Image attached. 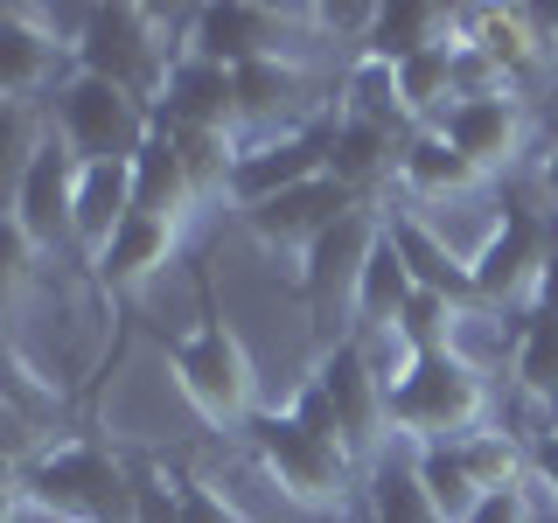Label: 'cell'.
<instances>
[{
	"mask_svg": "<svg viewBox=\"0 0 558 523\" xmlns=\"http://www.w3.org/2000/svg\"><path fill=\"white\" fill-rule=\"evenodd\" d=\"M398 188H405L412 203H453V196L488 188V174L468 161L440 126H418V133H405V147H398Z\"/></svg>",
	"mask_w": 558,
	"mask_h": 523,
	"instance_id": "cell-17",
	"label": "cell"
},
{
	"mask_svg": "<svg viewBox=\"0 0 558 523\" xmlns=\"http://www.w3.org/2000/svg\"><path fill=\"white\" fill-rule=\"evenodd\" d=\"M49 133L77 154L84 168L98 161H140V147L154 139V105L126 92V84H105V77H70L57 105H49Z\"/></svg>",
	"mask_w": 558,
	"mask_h": 523,
	"instance_id": "cell-5",
	"label": "cell"
},
{
	"mask_svg": "<svg viewBox=\"0 0 558 523\" xmlns=\"http://www.w3.org/2000/svg\"><path fill=\"white\" fill-rule=\"evenodd\" d=\"M14 510H22L28 523H57V516H43V510H28V502H22V496H14Z\"/></svg>",
	"mask_w": 558,
	"mask_h": 523,
	"instance_id": "cell-36",
	"label": "cell"
},
{
	"mask_svg": "<svg viewBox=\"0 0 558 523\" xmlns=\"http://www.w3.org/2000/svg\"><path fill=\"white\" fill-rule=\"evenodd\" d=\"M398 147H405V133H398V126H371V119H342V112H336L328 174H336V182H342L356 203H371L377 182H398Z\"/></svg>",
	"mask_w": 558,
	"mask_h": 523,
	"instance_id": "cell-22",
	"label": "cell"
},
{
	"mask_svg": "<svg viewBox=\"0 0 558 523\" xmlns=\"http://www.w3.org/2000/svg\"><path fill=\"white\" fill-rule=\"evenodd\" d=\"M377 238H384V209L356 203L342 223H328L322 244L301 258V293H307V307H314L322 328H342L349 336V307H356V287H363V266H371Z\"/></svg>",
	"mask_w": 558,
	"mask_h": 523,
	"instance_id": "cell-9",
	"label": "cell"
},
{
	"mask_svg": "<svg viewBox=\"0 0 558 523\" xmlns=\"http://www.w3.org/2000/svg\"><path fill=\"white\" fill-rule=\"evenodd\" d=\"M391 244L405 252V266L412 279L426 293H447V301H461V307H482V293H475V258L461 252V244H447V231H433L418 209H391Z\"/></svg>",
	"mask_w": 558,
	"mask_h": 523,
	"instance_id": "cell-16",
	"label": "cell"
},
{
	"mask_svg": "<svg viewBox=\"0 0 558 523\" xmlns=\"http://www.w3.org/2000/svg\"><path fill=\"white\" fill-rule=\"evenodd\" d=\"M154 119L174 133H238V92H231V70L203 63V57H174L161 98H154Z\"/></svg>",
	"mask_w": 558,
	"mask_h": 523,
	"instance_id": "cell-15",
	"label": "cell"
},
{
	"mask_svg": "<svg viewBox=\"0 0 558 523\" xmlns=\"http://www.w3.org/2000/svg\"><path fill=\"white\" fill-rule=\"evenodd\" d=\"M133 523H182L174 467H140V475H133Z\"/></svg>",
	"mask_w": 558,
	"mask_h": 523,
	"instance_id": "cell-30",
	"label": "cell"
},
{
	"mask_svg": "<svg viewBox=\"0 0 558 523\" xmlns=\"http://www.w3.org/2000/svg\"><path fill=\"white\" fill-rule=\"evenodd\" d=\"M174 252H182V223H161V217H126V231L112 238V252L98 258V287L105 293H140L147 279H161L174 266Z\"/></svg>",
	"mask_w": 558,
	"mask_h": 523,
	"instance_id": "cell-21",
	"label": "cell"
},
{
	"mask_svg": "<svg viewBox=\"0 0 558 523\" xmlns=\"http://www.w3.org/2000/svg\"><path fill=\"white\" fill-rule=\"evenodd\" d=\"M77 70L84 77H105V84H126L140 98H161L168 84V42H161V22H154L147 8H133V0H112V8H84L77 22Z\"/></svg>",
	"mask_w": 558,
	"mask_h": 523,
	"instance_id": "cell-6",
	"label": "cell"
},
{
	"mask_svg": "<svg viewBox=\"0 0 558 523\" xmlns=\"http://www.w3.org/2000/svg\"><path fill=\"white\" fill-rule=\"evenodd\" d=\"M363 510H371V523H440L426 482H418V467H412V453L405 461L384 453L371 475H363Z\"/></svg>",
	"mask_w": 558,
	"mask_h": 523,
	"instance_id": "cell-26",
	"label": "cell"
},
{
	"mask_svg": "<svg viewBox=\"0 0 558 523\" xmlns=\"http://www.w3.org/2000/svg\"><path fill=\"white\" fill-rule=\"evenodd\" d=\"M551 223L531 203H502V223L488 231L475 252V293L482 307H545V279H551Z\"/></svg>",
	"mask_w": 558,
	"mask_h": 523,
	"instance_id": "cell-8",
	"label": "cell"
},
{
	"mask_svg": "<svg viewBox=\"0 0 558 523\" xmlns=\"http://www.w3.org/2000/svg\"><path fill=\"white\" fill-rule=\"evenodd\" d=\"M133 217V161H98L77 174V209H70V231H77V258L98 266L112 252V238Z\"/></svg>",
	"mask_w": 558,
	"mask_h": 523,
	"instance_id": "cell-18",
	"label": "cell"
},
{
	"mask_svg": "<svg viewBox=\"0 0 558 523\" xmlns=\"http://www.w3.org/2000/svg\"><path fill=\"white\" fill-rule=\"evenodd\" d=\"M14 496L57 523H133V467L92 440H57L35 461H14Z\"/></svg>",
	"mask_w": 558,
	"mask_h": 523,
	"instance_id": "cell-2",
	"label": "cell"
},
{
	"mask_svg": "<svg viewBox=\"0 0 558 523\" xmlns=\"http://www.w3.org/2000/svg\"><path fill=\"white\" fill-rule=\"evenodd\" d=\"M133 209L140 217H161V223H182V231L203 209L196 182H189V161H182V147H174V133L161 126V119H154V139L133 161Z\"/></svg>",
	"mask_w": 558,
	"mask_h": 523,
	"instance_id": "cell-20",
	"label": "cell"
},
{
	"mask_svg": "<svg viewBox=\"0 0 558 523\" xmlns=\"http://www.w3.org/2000/svg\"><path fill=\"white\" fill-rule=\"evenodd\" d=\"M252 461L266 467V482L287 502H301L307 516H342L349 510V488H356V461H349L342 440L301 426L293 412H258L252 418Z\"/></svg>",
	"mask_w": 558,
	"mask_h": 523,
	"instance_id": "cell-3",
	"label": "cell"
},
{
	"mask_svg": "<svg viewBox=\"0 0 558 523\" xmlns=\"http://www.w3.org/2000/svg\"><path fill=\"white\" fill-rule=\"evenodd\" d=\"M77 174H84V161L63 147L57 133H43V147H35L28 161H22V174H14L8 209L35 231L43 252H77V231H70V209H77Z\"/></svg>",
	"mask_w": 558,
	"mask_h": 523,
	"instance_id": "cell-11",
	"label": "cell"
},
{
	"mask_svg": "<svg viewBox=\"0 0 558 523\" xmlns=\"http://www.w3.org/2000/svg\"><path fill=\"white\" fill-rule=\"evenodd\" d=\"M537 188H545V196L558 203V139H551V154H545V161H537Z\"/></svg>",
	"mask_w": 558,
	"mask_h": 523,
	"instance_id": "cell-35",
	"label": "cell"
},
{
	"mask_svg": "<svg viewBox=\"0 0 558 523\" xmlns=\"http://www.w3.org/2000/svg\"><path fill=\"white\" fill-rule=\"evenodd\" d=\"M314 22L307 8H258V0H217V8L189 14V57L217 63V70H244L258 57H293V28Z\"/></svg>",
	"mask_w": 558,
	"mask_h": 523,
	"instance_id": "cell-10",
	"label": "cell"
},
{
	"mask_svg": "<svg viewBox=\"0 0 558 523\" xmlns=\"http://www.w3.org/2000/svg\"><path fill=\"white\" fill-rule=\"evenodd\" d=\"M468 523H531V482H517V488H496V496L482 502Z\"/></svg>",
	"mask_w": 558,
	"mask_h": 523,
	"instance_id": "cell-34",
	"label": "cell"
},
{
	"mask_svg": "<svg viewBox=\"0 0 558 523\" xmlns=\"http://www.w3.org/2000/svg\"><path fill=\"white\" fill-rule=\"evenodd\" d=\"M440 133L488 174V182H502V174L517 168V154L531 147V112H523L517 92H502V98H461L440 119Z\"/></svg>",
	"mask_w": 558,
	"mask_h": 523,
	"instance_id": "cell-14",
	"label": "cell"
},
{
	"mask_svg": "<svg viewBox=\"0 0 558 523\" xmlns=\"http://www.w3.org/2000/svg\"><path fill=\"white\" fill-rule=\"evenodd\" d=\"M168 370H174V384H182V398L196 405L203 426L252 433V418H258V370H252V356H244V342H238L231 321L209 314L203 328L174 336L168 342Z\"/></svg>",
	"mask_w": 558,
	"mask_h": 523,
	"instance_id": "cell-4",
	"label": "cell"
},
{
	"mask_svg": "<svg viewBox=\"0 0 558 523\" xmlns=\"http://www.w3.org/2000/svg\"><path fill=\"white\" fill-rule=\"evenodd\" d=\"M461 321H468L461 301H447V293H426V287H418L412 307L398 314V336H405L418 356H440V349H461Z\"/></svg>",
	"mask_w": 558,
	"mask_h": 523,
	"instance_id": "cell-29",
	"label": "cell"
},
{
	"mask_svg": "<svg viewBox=\"0 0 558 523\" xmlns=\"http://www.w3.org/2000/svg\"><path fill=\"white\" fill-rule=\"evenodd\" d=\"M482 426H488V370L468 349L418 356L412 370L391 384V440L453 447V440H475Z\"/></svg>",
	"mask_w": 558,
	"mask_h": 523,
	"instance_id": "cell-1",
	"label": "cell"
},
{
	"mask_svg": "<svg viewBox=\"0 0 558 523\" xmlns=\"http://www.w3.org/2000/svg\"><path fill=\"white\" fill-rule=\"evenodd\" d=\"M349 209H356V196L336 182V174H322V182H301V188H287V196H272V203H252V209H238L244 217V231L258 238V252H272V258H301L322 244L328 223H342Z\"/></svg>",
	"mask_w": 558,
	"mask_h": 523,
	"instance_id": "cell-12",
	"label": "cell"
},
{
	"mask_svg": "<svg viewBox=\"0 0 558 523\" xmlns=\"http://www.w3.org/2000/svg\"><path fill=\"white\" fill-rule=\"evenodd\" d=\"M517 384L531 405L558 412V307L523 314V336H517Z\"/></svg>",
	"mask_w": 558,
	"mask_h": 523,
	"instance_id": "cell-28",
	"label": "cell"
},
{
	"mask_svg": "<svg viewBox=\"0 0 558 523\" xmlns=\"http://www.w3.org/2000/svg\"><path fill=\"white\" fill-rule=\"evenodd\" d=\"M174 496H182V523H244L203 475H182V467H174Z\"/></svg>",
	"mask_w": 558,
	"mask_h": 523,
	"instance_id": "cell-31",
	"label": "cell"
},
{
	"mask_svg": "<svg viewBox=\"0 0 558 523\" xmlns=\"http://www.w3.org/2000/svg\"><path fill=\"white\" fill-rule=\"evenodd\" d=\"M461 42L488 49L510 77H523V70H537L551 57L545 28H537V8H461Z\"/></svg>",
	"mask_w": 558,
	"mask_h": 523,
	"instance_id": "cell-23",
	"label": "cell"
},
{
	"mask_svg": "<svg viewBox=\"0 0 558 523\" xmlns=\"http://www.w3.org/2000/svg\"><path fill=\"white\" fill-rule=\"evenodd\" d=\"M314 384H322L328 412H336V433H342L349 461L371 475L384 461V440H391V391H384V377L363 363L356 336H336L322 356H314Z\"/></svg>",
	"mask_w": 558,
	"mask_h": 523,
	"instance_id": "cell-7",
	"label": "cell"
},
{
	"mask_svg": "<svg viewBox=\"0 0 558 523\" xmlns=\"http://www.w3.org/2000/svg\"><path fill=\"white\" fill-rule=\"evenodd\" d=\"M418 279L405 266V252L391 244V223H384L371 266H363V287H356V307H349V336H371V328H398V314L412 307Z\"/></svg>",
	"mask_w": 558,
	"mask_h": 523,
	"instance_id": "cell-24",
	"label": "cell"
},
{
	"mask_svg": "<svg viewBox=\"0 0 558 523\" xmlns=\"http://www.w3.org/2000/svg\"><path fill=\"white\" fill-rule=\"evenodd\" d=\"M426 49H461V8H440V0H384L371 35H363V57L405 63V57H426Z\"/></svg>",
	"mask_w": 558,
	"mask_h": 523,
	"instance_id": "cell-19",
	"label": "cell"
},
{
	"mask_svg": "<svg viewBox=\"0 0 558 523\" xmlns=\"http://www.w3.org/2000/svg\"><path fill=\"white\" fill-rule=\"evenodd\" d=\"M0 252H8V287H28V279H35V258H43V244H35V231L14 217V209L0 217Z\"/></svg>",
	"mask_w": 558,
	"mask_h": 523,
	"instance_id": "cell-32",
	"label": "cell"
},
{
	"mask_svg": "<svg viewBox=\"0 0 558 523\" xmlns=\"http://www.w3.org/2000/svg\"><path fill=\"white\" fill-rule=\"evenodd\" d=\"M342 119H371V126L412 133L405 105H398V63L363 57V49H356V63H349V77H342Z\"/></svg>",
	"mask_w": 558,
	"mask_h": 523,
	"instance_id": "cell-27",
	"label": "cell"
},
{
	"mask_svg": "<svg viewBox=\"0 0 558 523\" xmlns=\"http://www.w3.org/2000/svg\"><path fill=\"white\" fill-rule=\"evenodd\" d=\"M412 467H418V482H426L440 523H468L488 502V488H482V475H475V461H468L461 440L453 447H412Z\"/></svg>",
	"mask_w": 558,
	"mask_h": 523,
	"instance_id": "cell-25",
	"label": "cell"
},
{
	"mask_svg": "<svg viewBox=\"0 0 558 523\" xmlns=\"http://www.w3.org/2000/svg\"><path fill=\"white\" fill-rule=\"evenodd\" d=\"M523 467H531V482L545 488V496H551V510H558V418H551L545 433H537L531 447H523Z\"/></svg>",
	"mask_w": 558,
	"mask_h": 523,
	"instance_id": "cell-33",
	"label": "cell"
},
{
	"mask_svg": "<svg viewBox=\"0 0 558 523\" xmlns=\"http://www.w3.org/2000/svg\"><path fill=\"white\" fill-rule=\"evenodd\" d=\"M328 147H336V119L301 126V133H279V139H252V147L238 154L231 203L252 209V203H272V196H287V188H301V182H322Z\"/></svg>",
	"mask_w": 558,
	"mask_h": 523,
	"instance_id": "cell-13",
	"label": "cell"
}]
</instances>
